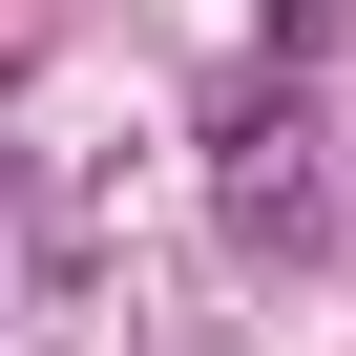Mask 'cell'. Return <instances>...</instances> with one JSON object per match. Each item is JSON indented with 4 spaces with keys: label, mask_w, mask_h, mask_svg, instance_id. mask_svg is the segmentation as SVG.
Wrapping results in <instances>:
<instances>
[{
    "label": "cell",
    "mask_w": 356,
    "mask_h": 356,
    "mask_svg": "<svg viewBox=\"0 0 356 356\" xmlns=\"http://www.w3.org/2000/svg\"><path fill=\"white\" fill-rule=\"evenodd\" d=\"M210 210H231V252H252V273H293V252L335 231L314 147H273V105H210Z\"/></svg>",
    "instance_id": "cell-1"
},
{
    "label": "cell",
    "mask_w": 356,
    "mask_h": 356,
    "mask_svg": "<svg viewBox=\"0 0 356 356\" xmlns=\"http://www.w3.org/2000/svg\"><path fill=\"white\" fill-rule=\"evenodd\" d=\"M0 126H22V84H0Z\"/></svg>",
    "instance_id": "cell-2"
}]
</instances>
